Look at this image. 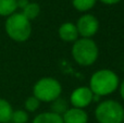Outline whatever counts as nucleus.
<instances>
[{
	"mask_svg": "<svg viewBox=\"0 0 124 123\" xmlns=\"http://www.w3.org/2000/svg\"><path fill=\"white\" fill-rule=\"evenodd\" d=\"M120 78L114 71L109 69H101L93 73L89 80V88L95 96L111 95L119 88Z\"/></svg>",
	"mask_w": 124,
	"mask_h": 123,
	"instance_id": "f257e3e1",
	"label": "nucleus"
},
{
	"mask_svg": "<svg viewBox=\"0 0 124 123\" xmlns=\"http://www.w3.org/2000/svg\"><path fill=\"white\" fill-rule=\"evenodd\" d=\"M71 54L78 65L89 67L98 59L99 48L93 38H78L73 43Z\"/></svg>",
	"mask_w": 124,
	"mask_h": 123,
	"instance_id": "f03ea898",
	"label": "nucleus"
},
{
	"mask_svg": "<svg viewBox=\"0 0 124 123\" xmlns=\"http://www.w3.org/2000/svg\"><path fill=\"white\" fill-rule=\"evenodd\" d=\"M4 31L12 40L24 43L32 35V24L21 12H15L7 17Z\"/></svg>",
	"mask_w": 124,
	"mask_h": 123,
	"instance_id": "7ed1b4c3",
	"label": "nucleus"
},
{
	"mask_svg": "<svg viewBox=\"0 0 124 123\" xmlns=\"http://www.w3.org/2000/svg\"><path fill=\"white\" fill-rule=\"evenodd\" d=\"M62 86L57 78L45 76L37 81L33 86V96L40 102H52L61 96Z\"/></svg>",
	"mask_w": 124,
	"mask_h": 123,
	"instance_id": "20e7f679",
	"label": "nucleus"
},
{
	"mask_svg": "<svg viewBox=\"0 0 124 123\" xmlns=\"http://www.w3.org/2000/svg\"><path fill=\"white\" fill-rule=\"evenodd\" d=\"M95 118L98 123H123L124 108L114 99L103 100L97 105Z\"/></svg>",
	"mask_w": 124,
	"mask_h": 123,
	"instance_id": "39448f33",
	"label": "nucleus"
},
{
	"mask_svg": "<svg viewBox=\"0 0 124 123\" xmlns=\"http://www.w3.org/2000/svg\"><path fill=\"white\" fill-rule=\"evenodd\" d=\"M76 28L81 38H93L99 30V21L90 13L83 14L76 22Z\"/></svg>",
	"mask_w": 124,
	"mask_h": 123,
	"instance_id": "423d86ee",
	"label": "nucleus"
},
{
	"mask_svg": "<svg viewBox=\"0 0 124 123\" xmlns=\"http://www.w3.org/2000/svg\"><path fill=\"white\" fill-rule=\"evenodd\" d=\"M94 101V94L88 86H78L71 93L70 104L74 108L85 109Z\"/></svg>",
	"mask_w": 124,
	"mask_h": 123,
	"instance_id": "0eeeda50",
	"label": "nucleus"
},
{
	"mask_svg": "<svg viewBox=\"0 0 124 123\" xmlns=\"http://www.w3.org/2000/svg\"><path fill=\"white\" fill-rule=\"evenodd\" d=\"M58 35L61 40L65 43H74L78 39V32H77L76 25L72 22H64L59 26Z\"/></svg>",
	"mask_w": 124,
	"mask_h": 123,
	"instance_id": "6e6552de",
	"label": "nucleus"
},
{
	"mask_svg": "<svg viewBox=\"0 0 124 123\" xmlns=\"http://www.w3.org/2000/svg\"><path fill=\"white\" fill-rule=\"evenodd\" d=\"M63 123H88V115L85 109L71 107L62 115Z\"/></svg>",
	"mask_w": 124,
	"mask_h": 123,
	"instance_id": "1a4fd4ad",
	"label": "nucleus"
},
{
	"mask_svg": "<svg viewBox=\"0 0 124 123\" xmlns=\"http://www.w3.org/2000/svg\"><path fill=\"white\" fill-rule=\"evenodd\" d=\"M32 123H63L61 115L51 112H41L33 119Z\"/></svg>",
	"mask_w": 124,
	"mask_h": 123,
	"instance_id": "9d476101",
	"label": "nucleus"
},
{
	"mask_svg": "<svg viewBox=\"0 0 124 123\" xmlns=\"http://www.w3.org/2000/svg\"><path fill=\"white\" fill-rule=\"evenodd\" d=\"M13 108L7 99L0 98V123H10Z\"/></svg>",
	"mask_w": 124,
	"mask_h": 123,
	"instance_id": "9b49d317",
	"label": "nucleus"
},
{
	"mask_svg": "<svg viewBox=\"0 0 124 123\" xmlns=\"http://www.w3.org/2000/svg\"><path fill=\"white\" fill-rule=\"evenodd\" d=\"M17 10L16 0H0V16H10Z\"/></svg>",
	"mask_w": 124,
	"mask_h": 123,
	"instance_id": "f8f14e48",
	"label": "nucleus"
},
{
	"mask_svg": "<svg viewBox=\"0 0 124 123\" xmlns=\"http://www.w3.org/2000/svg\"><path fill=\"white\" fill-rule=\"evenodd\" d=\"M22 14L28 20V21L32 22L33 20H35L40 13V7L37 2H30L25 8L22 10Z\"/></svg>",
	"mask_w": 124,
	"mask_h": 123,
	"instance_id": "ddd939ff",
	"label": "nucleus"
},
{
	"mask_svg": "<svg viewBox=\"0 0 124 123\" xmlns=\"http://www.w3.org/2000/svg\"><path fill=\"white\" fill-rule=\"evenodd\" d=\"M50 108H51V112L62 117V115H64V112L69 109V104L65 99L59 97L51 102V107H50Z\"/></svg>",
	"mask_w": 124,
	"mask_h": 123,
	"instance_id": "4468645a",
	"label": "nucleus"
},
{
	"mask_svg": "<svg viewBox=\"0 0 124 123\" xmlns=\"http://www.w3.org/2000/svg\"><path fill=\"white\" fill-rule=\"evenodd\" d=\"M97 0H72L74 9L79 12H88L95 7Z\"/></svg>",
	"mask_w": 124,
	"mask_h": 123,
	"instance_id": "2eb2a0df",
	"label": "nucleus"
},
{
	"mask_svg": "<svg viewBox=\"0 0 124 123\" xmlns=\"http://www.w3.org/2000/svg\"><path fill=\"white\" fill-rule=\"evenodd\" d=\"M28 112L22 109L13 110L12 117H11V123H27L28 122Z\"/></svg>",
	"mask_w": 124,
	"mask_h": 123,
	"instance_id": "dca6fc26",
	"label": "nucleus"
},
{
	"mask_svg": "<svg viewBox=\"0 0 124 123\" xmlns=\"http://www.w3.org/2000/svg\"><path fill=\"white\" fill-rule=\"evenodd\" d=\"M39 106H40V101L33 95L26 98L25 102H24L25 111H27V112H35L38 110Z\"/></svg>",
	"mask_w": 124,
	"mask_h": 123,
	"instance_id": "f3484780",
	"label": "nucleus"
},
{
	"mask_svg": "<svg viewBox=\"0 0 124 123\" xmlns=\"http://www.w3.org/2000/svg\"><path fill=\"white\" fill-rule=\"evenodd\" d=\"M30 3V0H16V6H17V8H20V9H22L23 10L24 8H25L27 4Z\"/></svg>",
	"mask_w": 124,
	"mask_h": 123,
	"instance_id": "a211bd4d",
	"label": "nucleus"
},
{
	"mask_svg": "<svg viewBox=\"0 0 124 123\" xmlns=\"http://www.w3.org/2000/svg\"><path fill=\"white\" fill-rule=\"evenodd\" d=\"M102 3L108 4V6H113V4H116L119 2H121L122 0H100Z\"/></svg>",
	"mask_w": 124,
	"mask_h": 123,
	"instance_id": "6ab92c4d",
	"label": "nucleus"
},
{
	"mask_svg": "<svg viewBox=\"0 0 124 123\" xmlns=\"http://www.w3.org/2000/svg\"><path fill=\"white\" fill-rule=\"evenodd\" d=\"M119 92H120L121 98L124 100V78H123L122 82H120V85H119Z\"/></svg>",
	"mask_w": 124,
	"mask_h": 123,
	"instance_id": "aec40b11",
	"label": "nucleus"
},
{
	"mask_svg": "<svg viewBox=\"0 0 124 123\" xmlns=\"http://www.w3.org/2000/svg\"><path fill=\"white\" fill-rule=\"evenodd\" d=\"M123 123H124V118H123Z\"/></svg>",
	"mask_w": 124,
	"mask_h": 123,
	"instance_id": "412c9836",
	"label": "nucleus"
}]
</instances>
